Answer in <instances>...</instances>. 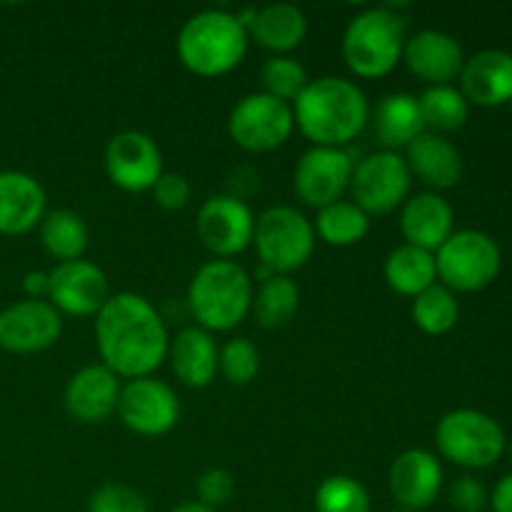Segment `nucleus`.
I'll list each match as a JSON object with an SVG mask.
<instances>
[{"mask_svg":"<svg viewBox=\"0 0 512 512\" xmlns=\"http://www.w3.org/2000/svg\"><path fill=\"white\" fill-rule=\"evenodd\" d=\"M100 360L118 378H148L168 358L170 338L163 315L138 293L110 295L95 315Z\"/></svg>","mask_w":512,"mask_h":512,"instance_id":"nucleus-1","label":"nucleus"},{"mask_svg":"<svg viewBox=\"0 0 512 512\" xmlns=\"http://www.w3.org/2000/svg\"><path fill=\"white\" fill-rule=\"evenodd\" d=\"M295 125L313 145L345 148L370 120V105L363 90L348 78L323 75L310 80L293 103Z\"/></svg>","mask_w":512,"mask_h":512,"instance_id":"nucleus-2","label":"nucleus"},{"mask_svg":"<svg viewBox=\"0 0 512 512\" xmlns=\"http://www.w3.org/2000/svg\"><path fill=\"white\" fill-rule=\"evenodd\" d=\"M248 30L228 10H200L185 20L178 35V58L200 78L230 73L248 50Z\"/></svg>","mask_w":512,"mask_h":512,"instance_id":"nucleus-3","label":"nucleus"},{"mask_svg":"<svg viewBox=\"0 0 512 512\" xmlns=\"http://www.w3.org/2000/svg\"><path fill=\"white\" fill-rule=\"evenodd\" d=\"M188 308L198 328L228 333L248 318L253 308V280L233 260L200 265L188 285Z\"/></svg>","mask_w":512,"mask_h":512,"instance_id":"nucleus-4","label":"nucleus"},{"mask_svg":"<svg viewBox=\"0 0 512 512\" xmlns=\"http://www.w3.org/2000/svg\"><path fill=\"white\" fill-rule=\"evenodd\" d=\"M408 20L393 5H378L355 15L343 35V58L360 78H383L400 63Z\"/></svg>","mask_w":512,"mask_h":512,"instance_id":"nucleus-5","label":"nucleus"},{"mask_svg":"<svg viewBox=\"0 0 512 512\" xmlns=\"http://www.w3.org/2000/svg\"><path fill=\"white\" fill-rule=\"evenodd\" d=\"M435 445L453 465L483 470L503 458L505 433L493 415L460 408L440 418L435 428Z\"/></svg>","mask_w":512,"mask_h":512,"instance_id":"nucleus-6","label":"nucleus"},{"mask_svg":"<svg viewBox=\"0 0 512 512\" xmlns=\"http://www.w3.org/2000/svg\"><path fill=\"white\" fill-rule=\"evenodd\" d=\"M255 250L273 275H288L300 270L315 250V228L300 210L290 205L268 208L255 220Z\"/></svg>","mask_w":512,"mask_h":512,"instance_id":"nucleus-7","label":"nucleus"},{"mask_svg":"<svg viewBox=\"0 0 512 512\" xmlns=\"http://www.w3.org/2000/svg\"><path fill=\"white\" fill-rule=\"evenodd\" d=\"M503 255L498 243L483 230H458L435 253V270L448 290L478 293L500 273Z\"/></svg>","mask_w":512,"mask_h":512,"instance_id":"nucleus-8","label":"nucleus"},{"mask_svg":"<svg viewBox=\"0 0 512 512\" xmlns=\"http://www.w3.org/2000/svg\"><path fill=\"white\" fill-rule=\"evenodd\" d=\"M293 105L268 93H250L238 100L228 118V133L248 153H270L293 135Z\"/></svg>","mask_w":512,"mask_h":512,"instance_id":"nucleus-9","label":"nucleus"},{"mask_svg":"<svg viewBox=\"0 0 512 512\" xmlns=\"http://www.w3.org/2000/svg\"><path fill=\"white\" fill-rule=\"evenodd\" d=\"M410 183H413V175L403 155L395 150H380L355 165L350 193H353V203L368 215H388L405 205Z\"/></svg>","mask_w":512,"mask_h":512,"instance_id":"nucleus-10","label":"nucleus"},{"mask_svg":"<svg viewBox=\"0 0 512 512\" xmlns=\"http://www.w3.org/2000/svg\"><path fill=\"white\" fill-rule=\"evenodd\" d=\"M118 418L128 430L143 438H158L170 433L180 418V400L163 380L135 378L120 388Z\"/></svg>","mask_w":512,"mask_h":512,"instance_id":"nucleus-11","label":"nucleus"},{"mask_svg":"<svg viewBox=\"0 0 512 512\" xmlns=\"http://www.w3.org/2000/svg\"><path fill=\"white\" fill-rule=\"evenodd\" d=\"M353 155L345 148H325L313 145L300 155L298 165L293 170L295 195L310 208H325L338 200L350 188L353 178Z\"/></svg>","mask_w":512,"mask_h":512,"instance_id":"nucleus-12","label":"nucleus"},{"mask_svg":"<svg viewBox=\"0 0 512 512\" xmlns=\"http://www.w3.org/2000/svg\"><path fill=\"white\" fill-rule=\"evenodd\" d=\"M195 233L200 243L220 260L235 258L253 243V210L235 195H213L200 205Z\"/></svg>","mask_w":512,"mask_h":512,"instance_id":"nucleus-13","label":"nucleus"},{"mask_svg":"<svg viewBox=\"0 0 512 512\" xmlns=\"http://www.w3.org/2000/svg\"><path fill=\"white\" fill-rule=\"evenodd\" d=\"M103 163L113 185L128 193L153 190L163 175V155L158 143L140 130H123L113 135L105 145Z\"/></svg>","mask_w":512,"mask_h":512,"instance_id":"nucleus-14","label":"nucleus"},{"mask_svg":"<svg viewBox=\"0 0 512 512\" xmlns=\"http://www.w3.org/2000/svg\"><path fill=\"white\" fill-rule=\"evenodd\" d=\"M48 303L58 313L75 315V318H90L103 310L110 298L108 275L88 260H70L58 263L50 270Z\"/></svg>","mask_w":512,"mask_h":512,"instance_id":"nucleus-15","label":"nucleus"},{"mask_svg":"<svg viewBox=\"0 0 512 512\" xmlns=\"http://www.w3.org/2000/svg\"><path fill=\"white\" fill-rule=\"evenodd\" d=\"M63 333V318L48 300H20L0 313V348L30 355L53 348Z\"/></svg>","mask_w":512,"mask_h":512,"instance_id":"nucleus-16","label":"nucleus"},{"mask_svg":"<svg viewBox=\"0 0 512 512\" xmlns=\"http://www.w3.org/2000/svg\"><path fill=\"white\" fill-rule=\"evenodd\" d=\"M388 488L400 508L415 512L430 508L443 490V465L430 450H405L390 465Z\"/></svg>","mask_w":512,"mask_h":512,"instance_id":"nucleus-17","label":"nucleus"},{"mask_svg":"<svg viewBox=\"0 0 512 512\" xmlns=\"http://www.w3.org/2000/svg\"><path fill=\"white\" fill-rule=\"evenodd\" d=\"M403 60L410 73L430 88V85H450L460 78L465 53L453 35L428 28L405 40Z\"/></svg>","mask_w":512,"mask_h":512,"instance_id":"nucleus-18","label":"nucleus"},{"mask_svg":"<svg viewBox=\"0 0 512 512\" xmlns=\"http://www.w3.org/2000/svg\"><path fill=\"white\" fill-rule=\"evenodd\" d=\"M120 378L103 363L85 365L65 385V410L78 423H105L118 410Z\"/></svg>","mask_w":512,"mask_h":512,"instance_id":"nucleus-19","label":"nucleus"},{"mask_svg":"<svg viewBox=\"0 0 512 512\" xmlns=\"http://www.w3.org/2000/svg\"><path fill=\"white\" fill-rule=\"evenodd\" d=\"M45 195L43 185L20 170H0V235L30 233L43 223Z\"/></svg>","mask_w":512,"mask_h":512,"instance_id":"nucleus-20","label":"nucleus"},{"mask_svg":"<svg viewBox=\"0 0 512 512\" xmlns=\"http://www.w3.org/2000/svg\"><path fill=\"white\" fill-rule=\"evenodd\" d=\"M460 93L468 103L498 108L512 100V55L505 50H480L465 60Z\"/></svg>","mask_w":512,"mask_h":512,"instance_id":"nucleus-21","label":"nucleus"},{"mask_svg":"<svg viewBox=\"0 0 512 512\" xmlns=\"http://www.w3.org/2000/svg\"><path fill=\"white\" fill-rule=\"evenodd\" d=\"M400 230L408 245L438 253L440 245L455 233V213L438 193H420L405 200L400 213Z\"/></svg>","mask_w":512,"mask_h":512,"instance_id":"nucleus-22","label":"nucleus"},{"mask_svg":"<svg viewBox=\"0 0 512 512\" xmlns=\"http://www.w3.org/2000/svg\"><path fill=\"white\" fill-rule=\"evenodd\" d=\"M405 163L410 175L423 180L435 190H448L463 178V155L450 143L445 135L420 133L413 143L405 148Z\"/></svg>","mask_w":512,"mask_h":512,"instance_id":"nucleus-23","label":"nucleus"},{"mask_svg":"<svg viewBox=\"0 0 512 512\" xmlns=\"http://www.w3.org/2000/svg\"><path fill=\"white\" fill-rule=\"evenodd\" d=\"M170 365H173L175 378L188 388H208L218 375L220 350L215 345L213 333L198 328H183L168 348Z\"/></svg>","mask_w":512,"mask_h":512,"instance_id":"nucleus-24","label":"nucleus"},{"mask_svg":"<svg viewBox=\"0 0 512 512\" xmlns=\"http://www.w3.org/2000/svg\"><path fill=\"white\" fill-rule=\"evenodd\" d=\"M373 133L385 150L408 148L420 133H425L418 98L410 93H388L373 113Z\"/></svg>","mask_w":512,"mask_h":512,"instance_id":"nucleus-25","label":"nucleus"},{"mask_svg":"<svg viewBox=\"0 0 512 512\" xmlns=\"http://www.w3.org/2000/svg\"><path fill=\"white\" fill-rule=\"evenodd\" d=\"M250 35H253L260 48L273 50L275 55H285L305 40V35H308V18L293 3L265 5V8L255 13Z\"/></svg>","mask_w":512,"mask_h":512,"instance_id":"nucleus-26","label":"nucleus"},{"mask_svg":"<svg viewBox=\"0 0 512 512\" xmlns=\"http://www.w3.org/2000/svg\"><path fill=\"white\" fill-rule=\"evenodd\" d=\"M385 280L400 295L415 298L438 280L435 270V253H428L415 245H400L385 258Z\"/></svg>","mask_w":512,"mask_h":512,"instance_id":"nucleus-27","label":"nucleus"},{"mask_svg":"<svg viewBox=\"0 0 512 512\" xmlns=\"http://www.w3.org/2000/svg\"><path fill=\"white\" fill-rule=\"evenodd\" d=\"M88 240V225L75 210H50V213H45L43 223H40V243H43L45 253L53 255L60 263L83 258Z\"/></svg>","mask_w":512,"mask_h":512,"instance_id":"nucleus-28","label":"nucleus"},{"mask_svg":"<svg viewBox=\"0 0 512 512\" xmlns=\"http://www.w3.org/2000/svg\"><path fill=\"white\" fill-rule=\"evenodd\" d=\"M418 105L423 128L435 135L455 133L470 118V103L453 85H430L418 98Z\"/></svg>","mask_w":512,"mask_h":512,"instance_id":"nucleus-29","label":"nucleus"},{"mask_svg":"<svg viewBox=\"0 0 512 512\" xmlns=\"http://www.w3.org/2000/svg\"><path fill=\"white\" fill-rule=\"evenodd\" d=\"M300 305V290L288 275H270L253 293V315L263 328H283L293 320Z\"/></svg>","mask_w":512,"mask_h":512,"instance_id":"nucleus-30","label":"nucleus"},{"mask_svg":"<svg viewBox=\"0 0 512 512\" xmlns=\"http://www.w3.org/2000/svg\"><path fill=\"white\" fill-rule=\"evenodd\" d=\"M370 230V215L353 200H338L333 205L320 208L318 220H315V233L320 240L335 248H348V245L360 243Z\"/></svg>","mask_w":512,"mask_h":512,"instance_id":"nucleus-31","label":"nucleus"},{"mask_svg":"<svg viewBox=\"0 0 512 512\" xmlns=\"http://www.w3.org/2000/svg\"><path fill=\"white\" fill-rule=\"evenodd\" d=\"M460 318V305L453 290L445 285H430L413 298V323L425 335H445L455 328Z\"/></svg>","mask_w":512,"mask_h":512,"instance_id":"nucleus-32","label":"nucleus"},{"mask_svg":"<svg viewBox=\"0 0 512 512\" xmlns=\"http://www.w3.org/2000/svg\"><path fill=\"white\" fill-rule=\"evenodd\" d=\"M260 83H263V93L293 105L300 93L308 88L310 80L308 70L300 60L290 58V55H273L270 60H265L263 70H260Z\"/></svg>","mask_w":512,"mask_h":512,"instance_id":"nucleus-33","label":"nucleus"},{"mask_svg":"<svg viewBox=\"0 0 512 512\" xmlns=\"http://www.w3.org/2000/svg\"><path fill=\"white\" fill-rule=\"evenodd\" d=\"M315 512H370V495L350 475H330L315 490Z\"/></svg>","mask_w":512,"mask_h":512,"instance_id":"nucleus-34","label":"nucleus"},{"mask_svg":"<svg viewBox=\"0 0 512 512\" xmlns=\"http://www.w3.org/2000/svg\"><path fill=\"white\" fill-rule=\"evenodd\" d=\"M260 370V353L248 338H233L223 345L218 358V373L233 385H248Z\"/></svg>","mask_w":512,"mask_h":512,"instance_id":"nucleus-35","label":"nucleus"},{"mask_svg":"<svg viewBox=\"0 0 512 512\" xmlns=\"http://www.w3.org/2000/svg\"><path fill=\"white\" fill-rule=\"evenodd\" d=\"M88 512H148V503L128 485L105 483L90 495Z\"/></svg>","mask_w":512,"mask_h":512,"instance_id":"nucleus-36","label":"nucleus"},{"mask_svg":"<svg viewBox=\"0 0 512 512\" xmlns=\"http://www.w3.org/2000/svg\"><path fill=\"white\" fill-rule=\"evenodd\" d=\"M198 503L208 505V508H220V505L228 503L230 498L235 495V478L230 470L225 468H210L205 470L203 475L198 478Z\"/></svg>","mask_w":512,"mask_h":512,"instance_id":"nucleus-37","label":"nucleus"},{"mask_svg":"<svg viewBox=\"0 0 512 512\" xmlns=\"http://www.w3.org/2000/svg\"><path fill=\"white\" fill-rule=\"evenodd\" d=\"M450 505L458 512H483L490 505V495L478 478L463 475L450 485Z\"/></svg>","mask_w":512,"mask_h":512,"instance_id":"nucleus-38","label":"nucleus"},{"mask_svg":"<svg viewBox=\"0 0 512 512\" xmlns=\"http://www.w3.org/2000/svg\"><path fill=\"white\" fill-rule=\"evenodd\" d=\"M153 198L165 210H183L190 200V183L180 173H163L153 185Z\"/></svg>","mask_w":512,"mask_h":512,"instance_id":"nucleus-39","label":"nucleus"},{"mask_svg":"<svg viewBox=\"0 0 512 512\" xmlns=\"http://www.w3.org/2000/svg\"><path fill=\"white\" fill-rule=\"evenodd\" d=\"M23 290L28 295V300H48L50 290V275L43 270H33L23 278Z\"/></svg>","mask_w":512,"mask_h":512,"instance_id":"nucleus-40","label":"nucleus"},{"mask_svg":"<svg viewBox=\"0 0 512 512\" xmlns=\"http://www.w3.org/2000/svg\"><path fill=\"white\" fill-rule=\"evenodd\" d=\"M490 508L493 512H512V473L495 485L493 495H490Z\"/></svg>","mask_w":512,"mask_h":512,"instance_id":"nucleus-41","label":"nucleus"},{"mask_svg":"<svg viewBox=\"0 0 512 512\" xmlns=\"http://www.w3.org/2000/svg\"><path fill=\"white\" fill-rule=\"evenodd\" d=\"M170 512H215V510L208 508V505L198 503V500H193V503H183V505H178V508H173Z\"/></svg>","mask_w":512,"mask_h":512,"instance_id":"nucleus-42","label":"nucleus"},{"mask_svg":"<svg viewBox=\"0 0 512 512\" xmlns=\"http://www.w3.org/2000/svg\"><path fill=\"white\" fill-rule=\"evenodd\" d=\"M393 512H415V510H405V508H398V510H393Z\"/></svg>","mask_w":512,"mask_h":512,"instance_id":"nucleus-43","label":"nucleus"},{"mask_svg":"<svg viewBox=\"0 0 512 512\" xmlns=\"http://www.w3.org/2000/svg\"><path fill=\"white\" fill-rule=\"evenodd\" d=\"M508 105H510V113H512V100H510V103H508Z\"/></svg>","mask_w":512,"mask_h":512,"instance_id":"nucleus-44","label":"nucleus"},{"mask_svg":"<svg viewBox=\"0 0 512 512\" xmlns=\"http://www.w3.org/2000/svg\"><path fill=\"white\" fill-rule=\"evenodd\" d=\"M510 460H512V448H510Z\"/></svg>","mask_w":512,"mask_h":512,"instance_id":"nucleus-45","label":"nucleus"}]
</instances>
